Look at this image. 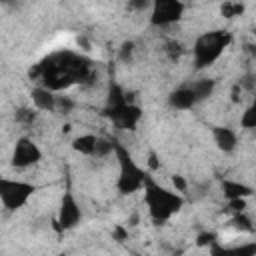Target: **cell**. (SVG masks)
<instances>
[{"mask_svg": "<svg viewBox=\"0 0 256 256\" xmlns=\"http://www.w3.org/2000/svg\"><path fill=\"white\" fill-rule=\"evenodd\" d=\"M112 236H114L118 242H122V240H126V238H128V232L124 230V226H116V228H114V232H112Z\"/></svg>", "mask_w": 256, "mask_h": 256, "instance_id": "cell-29", "label": "cell"}, {"mask_svg": "<svg viewBox=\"0 0 256 256\" xmlns=\"http://www.w3.org/2000/svg\"><path fill=\"white\" fill-rule=\"evenodd\" d=\"M114 154H116V160H118V166H120V174H118V180H116L118 192L120 194H134V192L142 190L144 180H146V174L134 162L132 154L122 144H116Z\"/></svg>", "mask_w": 256, "mask_h": 256, "instance_id": "cell-4", "label": "cell"}, {"mask_svg": "<svg viewBox=\"0 0 256 256\" xmlns=\"http://www.w3.org/2000/svg\"><path fill=\"white\" fill-rule=\"evenodd\" d=\"M222 192L228 200L232 198H248L252 196V188L242 184V182H236V180H222Z\"/></svg>", "mask_w": 256, "mask_h": 256, "instance_id": "cell-13", "label": "cell"}, {"mask_svg": "<svg viewBox=\"0 0 256 256\" xmlns=\"http://www.w3.org/2000/svg\"><path fill=\"white\" fill-rule=\"evenodd\" d=\"M184 2L182 0H152V16L150 24L154 26H170L178 22L184 14Z\"/></svg>", "mask_w": 256, "mask_h": 256, "instance_id": "cell-6", "label": "cell"}, {"mask_svg": "<svg viewBox=\"0 0 256 256\" xmlns=\"http://www.w3.org/2000/svg\"><path fill=\"white\" fill-rule=\"evenodd\" d=\"M244 10H246V6H244V2H240V0H226V2L220 6V14H222L224 18H228V20L242 16Z\"/></svg>", "mask_w": 256, "mask_h": 256, "instance_id": "cell-16", "label": "cell"}, {"mask_svg": "<svg viewBox=\"0 0 256 256\" xmlns=\"http://www.w3.org/2000/svg\"><path fill=\"white\" fill-rule=\"evenodd\" d=\"M132 52H134V42H132V40H128V42H124V44L120 46L118 58H120L122 62H130V60H132Z\"/></svg>", "mask_w": 256, "mask_h": 256, "instance_id": "cell-22", "label": "cell"}, {"mask_svg": "<svg viewBox=\"0 0 256 256\" xmlns=\"http://www.w3.org/2000/svg\"><path fill=\"white\" fill-rule=\"evenodd\" d=\"M152 4V0H128V8L130 10H144Z\"/></svg>", "mask_w": 256, "mask_h": 256, "instance_id": "cell-26", "label": "cell"}, {"mask_svg": "<svg viewBox=\"0 0 256 256\" xmlns=\"http://www.w3.org/2000/svg\"><path fill=\"white\" fill-rule=\"evenodd\" d=\"M30 76L42 78V82L50 90H64L72 84H80L92 78V68L90 60L84 56H78L74 52H56L36 64V68L30 70Z\"/></svg>", "mask_w": 256, "mask_h": 256, "instance_id": "cell-1", "label": "cell"}, {"mask_svg": "<svg viewBox=\"0 0 256 256\" xmlns=\"http://www.w3.org/2000/svg\"><path fill=\"white\" fill-rule=\"evenodd\" d=\"M168 102H170L172 108L188 110V108H192L198 100H196V96H194V92H192L190 86H182V88H176V90L168 96Z\"/></svg>", "mask_w": 256, "mask_h": 256, "instance_id": "cell-10", "label": "cell"}, {"mask_svg": "<svg viewBox=\"0 0 256 256\" xmlns=\"http://www.w3.org/2000/svg\"><path fill=\"white\" fill-rule=\"evenodd\" d=\"M80 218H82V210H80L76 198L72 196V192L66 190V192L62 194V200H60L58 218L54 220V228H56L58 232L70 230V228H74V226L80 222Z\"/></svg>", "mask_w": 256, "mask_h": 256, "instance_id": "cell-7", "label": "cell"}, {"mask_svg": "<svg viewBox=\"0 0 256 256\" xmlns=\"http://www.w3.org/2000/svg\"><path fill=\"white\" fill-rule=\"evenodd\" d=\"M114 148H116V142H110V140L98 138V144H96V156H106V154L114 152Z\"/></svg>", "mask_w": 256, "mask_h": 256, "instance_id": "cell-19", "label": "cell"}, {"mask_svg": "<svg viewBox=\"0 0 256 256\" xmlns=\"http://www.w3.org/2000/svg\"><path fill=\"white\" fill-rule=\"evenodd\" d=\"M240 124L244 128H256V104H252L240 118Z\"/></svg>", "mask_w": 256, "mask_h": 256, "instance_id": "cell-18", "label": "cell"}, {"mask_svg": "<svg viewBox=\"0 0 256 256\" xmlns=\"http://www.w3.org/2000/svg\"><path fill=\"white\" fill-rule=\"evenodd\" d=\"M230 42H232V34L226 30H212V32L198 36L192 48L196 68L202 70V68L212 66L222 56V52L230 46Z\"/></svg>", "mask_w": 256, "mask_h": 256, "instance_id": "cell-3", "label": "cell"}, {"mask_svg": "<svg viewBox=\"0 0 256 256\" xmlns=\"http://www.w3.org/2000/svg\"><path fill=\"white\" fill-rule=\"evenodd\" d=\"M16 120L24 122V124H32L36 120V112L30 108H20V110H16Z\"/></svg>", "mask_w": 256, "mask_h": 256, "instance_id": "cell-20", "label": "cell"}, {"mask_svg": "<svg viewBox=\"0 0 256 256\" xmlns=\"http://www.w3.org/2000/svg\"><path fill=\"white\" fill-rule=\"evenodd\" d=\"M230 226L234 230H240V232H254V226L244 212H236V216L230 220Z\"/></svg>", "mask_w": 256, "mask_h": 256, "instance_id": "cell-17", "label": "cell"}, {"mask_svg": "<svg viewBox=\"0 0 256 256\" xmlns=\"http://www.w3.org/2000/svg\"><path fill=\"white\" fill-rule=\"evenodd\" d=\"M96 144H98V138L94 134H82L78 138L72 140V148L84 156H92L96 154Z\"/></svg>", "mask_w": 256, "mask_h": 256, "instance_id": "cell-14", "label": "cell"}, {"mask_svg": "<svg viewBox=\"0 0 256 256\" xmlns=\"http://www.w3.org/2000/svg\"><path fill=\"white\" fill-rule=\"evenodd\" d=\"M56 108L58 110H62V112H68V110H72L74 108V102L70 100V98H56Z\"/></svg>", "mask_w": 256, "mask_h": 256, "instance_id": "cell-25", "label": "cell"}, {"mask_svg": "<svg viewBox=\"0 0 256 256\" xmlns=\"http://www.w3.org/2000/svg\"><path fill=\"white\" fill-rule=\"evenodd\" d=\"M214 80L212 78H202V80H196L190 88H192V92H194V96H196V100L200 102V100H206L208 96H212V92H214Z\"/></svg>", "mask_w": 256, "mask_h": 256, "instance_id": "cell-15", "label": "cell"}, {"mask_svg": "<svg viewBox=\"0 0 256 256\" xmlns=\"http://www.w3.org/2000/svg\"><path fill=\"white\" fill-rule=\"evenodd\" d=\"M214 142L222 152H232L238 144V138H236L234 130H230L226 126H216L214 128Z\"/></svg>", "mask_w": 256, "mask_h": 256, "instance_id": "cell-12", "label": "cell"}, {"mask_svg": "<svg viewBox=\"0 0 256 256\" xmlns=\"http://www.w3.org/2000/svg\"><path fill=\"white\" fill-rule=\"evenodd\" d=\"M142 190H144V202H146L148 212H150V216H152L154 222H166V220H170L184 206V198L180 194L166 190L164 186H160L158 182H154L152 176H148V174H146V180H144Z\"/></svg>", "mask_w": 256, "mask_h": 256, "instance_id": "cell-2", "label": "cell"}, {"mask_svg": "<svg viewBox=\"0 0 256 256\" xmlns=\"http://www.w3.org/2000/svg\"><path fill=\"white\" fill-rule=\"evenodd\" d=\"M214 242H216V234L214 232H202L196 238V244L198 246H212Z\"/></svg>", "mask_w": 256, "mask_h": 256, "instance_id": "cell-23", "label": "cell"}, {"mask_svg": "<svg viewBox=\"0 0 256 256\" xmlns=\"http://www.w3.org/2000/svg\"><path fill=\"white\" fill-rule=\"evenodd\" d=\"M172 184H174V188L178 192H186V188H188V184H186V180L182 176H172Z\"/></svg>", "mask_w": 256, "mask_h": 256, "instance_id": "cell-27", "label": "cell"}, {"mask_svg": "<svg viewBox=\"0 0 256 256\" xmlns=\"http://www.w3.org/2000/svg\"><path fill=\"white\" fill-rule=\"evenodd\" d=\"M228 208L232 212H244L246 210V198H232V200H228Z\"/></svg>", "mask_w": 256, "mask_h": 256, "instance_id": "cell-24", "label": "cell"}, {"mask_svg": "<svg viewBox=\"0 0 256 256\" xmlns=\"http://www.w3.org/2000/svg\"><path fill=\"white\" fill-rule=\"evenodd\" d=\"M42 152L30 138H20L12 152V166L16 168H28L36 162H40Z\"/></svg>", "mask_w": 256, "mask_h": 256, "instance_id": "cell-9", "label": "cell"}, {"mask_svg": "<svg viewBox=\"0 0 256 256\" xmlns=\"http://www.w3.org/2000/svg\"><path fill=\"white\" fill-rule=\"evenodd\" d=\"M244 50H246L248 54H252V56H256V46H254V44H246V46H244Z\"/></svg>", "mask_w": 256, "mask_h": 256, "instance_id": "cell-30", "label": "cell"}, {"mask_svg": "<svg viewBox=\"0 0 256 256\" xmlns=\"http://www.w3.org/2000/svg\"><path fill=\"white\" fill-rule=\"evenodd\" d=\"M30 96H32V102L38 110H56V98L58 96H54L50 88H42V86L32 88Z\"/></svg>", "mask_w": 256, "mask_h": 256, "instance_id": "cell-11", "label": "cell"}, {"mask_svg": "<svg viewBox=\"0 0 256 256\" xmlns=\"http://www.w3.org/2000/svg\"><path fill=\"white\" fill-rule=\"evenodd\" d=\"M36 192V186L30 182H22V180H8L2 178L0 180V200L2 206L6 210H18L22 208L30 196Z\"/></svg>", "mask_w": 256, "mask_h": 256, "instance_id": "cell-5", "label": "cell"}, {"mask_svg": "<svg viewBox=\"0 0 256 256\" xmlns=\"http://www.w3.org/2000/svg\"><path fill=\"white\" fill-rule=\"evenodd\" d=\"M148 168H150V170H158V168H160V160H158L156 152H150V154H148Z\"/></svg>", "mask_w": 256, "mask_h": 256, "instance_id": "cell-28", "label": "cell"}, {"mask_svg": "<svg viewBox=\"0 0 256 256\" xmlns=\"http://www.w3.org/2000/svg\"><path fill=\"white\" fill-rule=\"evenodd\" d=\"M254 104H256V94H254Z\"/></svg>", "mask_w": 256, "mask_h": 256, "instance_id": "cell-31", "label": "cell"}, {"mask_svg": "<svg viewBox=\"0 0 256 256\" xmlns=\"http://www.w3.org/2000/svg\"><path fill=\"white\" fill-rule=\"evenodd\" d=\"M166 54H168L172 60H178V58L182 56V44H180V42H176V40L166 42Z\"/></svg>", "mask_w": 256, "mask_h": 256, "instance_id": "cell-21", "label": "cell"}, {"mask_svg": "<svg viewBox=\"0 0 256 256\" xmlns=\"http://www.w3.org/2000/svg\"><path fill=\"white\" fill-rule=\"evenodd\" d=\"M104 114L118 126V128H124V130H134L136 124L140 122L142 118V110L132 104V102H122L118 106H106Z\"/></svg>", "mask_w": 256, "mask_h": 256, "instance_id": "cell-8", "label": "cell"}]
</instances>
